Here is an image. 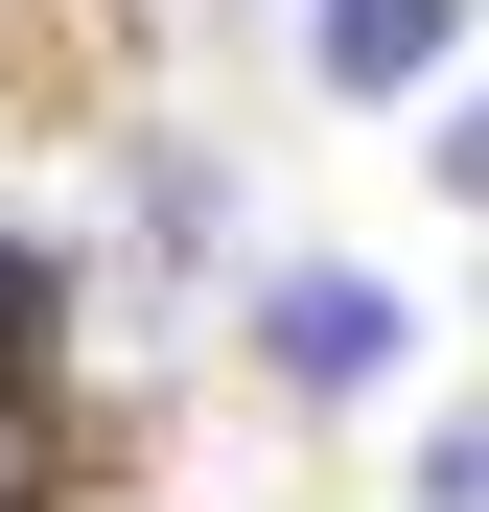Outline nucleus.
<instances>
[{
  "label": "nucleus",
  "mask_w": 489,
  "mask_h": 512,
  "mask_svg": "<svg viewBox=\"0 0 489 512\" xmlns=\"http://www.w3.org/2000/svg\"><path fill=\"white\" fill-rule=\"evenodd\" d=\"M47 350H70V280H47V256H0V396H24Z\"/></svg>",
  "instance_id": "7ed1b4c3"
},
{
  "label": "nucleus",
  "mask_w": 489,
  "mask_h": 512,
  "mask_svg": "<svg viewBox=\"0 0 489 512\" xmlns=\"http://www.w3.org/2000/svg\"><path fill=\"white\" fill-rule=\"evenodd\" d=\"M24 489H47V443H24V419H0V512H24Z\"/></svg>",
  "instance_id": "20e7f679"
},
{
  "label": "nucleus",
  "mask_w": 489,
  "mask_h": 512,
  "mask_svg": "<svg viewBox=\"0 0 489 512\" xmlns=\"http://www.w3.org/2000/svg\"><path fill=\"white\" fill-rule=\"evenodd\" d=\"M396 350H420V326H396V280H350V256H280L257 280V373L280 396H373Z\"/></svg>",
  "instance_id": "f257e3e1"
},
{
  "label": "nucleus",
  "mask_w": 489,
  "mask_h": 512,
  "mask_svg": "<svg viewBox=\"0 0 489 512\" xmlns=\"http://www.w3.org/2000/svg\"><path fill=\"white\" fill-rule=\"evenodd\" d=\"M443 47H466V0H303L326 94H443Z\"/></svg>",
  "instance_id": "f03ea898"
}]
</instances>
